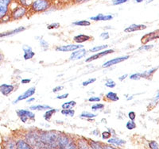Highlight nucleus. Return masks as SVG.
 <instances>
[{"label": "nucleus", "mask_w": 159, "mask_h": 149, "mask_svg": "<svg viewBox=\"0 0 159 149\" xmlns=\"http://www.w3.org/2000/svg\"><path fill=\"white\" fill-rule=\"evenodd\" d=\"M50 6L49 0H35L31 3L30 10L34 13L45 12L50 8Z\"/></svg>", "instance_id": "1"}, {"label": "nucleus", "mask_w": 159, "mask_h": 149, "mask_svg": "<svg viewBox=\"0 0 159 149\" xmlns=\"http://www.w3.org/2000/svg\"><path fill=\"white\" fill-rule=\"evenodd\" d=\"M57 137L58 135L53 131L43 133L41 136H40V139H41V141L42 142V144H49V145L57 144Z\"/></svg>", "instance_id": "2"}, {"label": "nucleus", "mask_w": 159, "mask_h": 149, "mask_svg": "<svg viewBox=\"0 0 159 149\" xmlns=\"http://www.w3.org/2000/svg\"><path fill=\"white\" fill-rule=\"evenodd\" d=\"M27 7L25 6H19L13 10L11 12V18L14 20H18L23 18L27 13Z\"/></svg>", "instance_id": "3"}, {"label": "nucleus", "mask_w": 159, "mask_h": 149, "mask_svg": "<svg viewBox=\"0 0 159 149\" xmlns=\"http://www.w3.org/2000/svg\"><path fill=\"white\" fill-rule=\"evenodd\" d=\"M11 0H0V21H2L9 13Z\"/></svg>", "instance_id": "4"}, {"label": "nucleus", "mask_w": 159, "mask_h": 149, "mask_svg": "<svg viewBox=\"0 0 159 149\" xmlns=\"http://www.w3.org/2000/svg\"><path fill=\"white\" fill-rule=\"evenodd\" d=\"M159 38V29L157 30H154L153 32H150L149 33L145 34L143 37L141 38V43L143 45H146L148 42L154 41V40L158 39Z\"/></svg>", "instance_id": "5"}, {"label": "nucleus", "mask_w": 159, "mask_h": 149, "mask_svg": "<svg viewBox=\"0 0 159 149\" xmlns=\"http://www.w3.org/2000/svg\"><path fill=\"white\" fill-rule=\"evenodd\" d=\"M35 91H36V88H35V86H32V87L29 88V89H28L27 90H25L22 94L18 96V99L13 102V104H16V103H18L20 101L25 100V99H29L30 97H32V96L35 94Z\"/></svg>", "instance_id": "6"}, {"label": "nucleus", "mask_w": 159, "mask_h": 149, "mask_svg": "<svg viewBox=\"0 0 159 149\" xmlns=\"http://www.w3.org/2000/svg\"><path fill=\"white\" fill-rule=\"evenodd\" d=\"M84 48V45L82 44H77V45H62V46L57 47L56 51L59 52H73L76 49Z\"/></svg>", "instance_id": "7"}, {"label": "nucleus", "mask_w": 159, "mask_h": 149, "mask_svg": "<svg viewBox=\"0 0 159 149\" xmlns=\"http://www.w3.org/2000/svg\"><path fill=\"white\" fill-rule=\"evenodd\" d=\"M115 51L113 50V49H104V50H103L102 52H97V53H96V54H94V55H92V56H89V58H87V59H86V60H85V61L87 62V63H89V62H92V61H93V60H95V59H99V58L103 57V56H107V55H109V54L113 53Z\"/></svg>", "instance_id": "8"}, {"label": "nucleus", "mask_w": 159, "mask_h": 149, "mask_svg": "<svg viewBox=\"0 0 159 149\" xmlns=\"http://www.w3.org/2000/svg\"><path fill=\"white\" fill-rule=\"evenodd\" d=\"M130 58V56H119V57L115 58V59H112L111 60H108V61H106L102 67H103V68H109V67L112 66V65L122 63V62L125 61V60H127Z\"/></svg>", "instance_id": "9"}, {"label": "nucleus", "mask_w": 159, "mask_h": 149, "mask_svg": "<svg viewBox=\"0 0 159 149\" xmlns=\"http://www.w3.org/2000/svg\"><path fill=\"white\" fill-rule=\"evenodd\" d=\"M87 50L85 49H76V50L73 51L72 53L71 54L70 57H69V59L70 60H76V59H80L83 57H84L87 54Z\"/></svg>", "instance_id": "10"}, {"label": "nucleus", "mask_w": 159, "mask_h": 149, "mask_svg": "<svg viewBox=\"0 0 159 149\" xmlns=\"http://www.w3.org/2000/svg\"><path fill=\"white\" fill-rule=\"evenodd\" d=\"M70 141L71 140H69V137H67V136H65V135H63V136H58L57 144L58 147H60V148H68V146H69Z\"/></svg>", "instance_id": "11"}, {"label": "nucleus", "mask_w": 159, "mask_h": 149, "mask_svg": "<svg viewBox=\"0 0 159 149\" xmlns=\"http://www.w3.org/2000/svg\"><path fill=\"white\" fill-rule=\"evenodd\" d=\"M14 90H15V86L13 85L7 84V83L0 85V93L4 96H8L11 94Z\"/></svg>", "instance_id": "12"}, {"label": "nucleus", "mask_w": 159, "mask_h": 149, "mask_svg": "<svg viewBox=\"0 0 159 149\" xmlns=\"http://www.w3.org/2000/svg\"><path fill=\"white\" fill-rule=\"evenodd\" d=\"M22 50L24 52L23 57L25 60H28V59H31L32 58H34V56H35V52L32 50V48L30 46H28V45H24L22 47Z\"/></svg>", "instance_id": "13"}, {"label": "nucleus", "mask_w": 159, "mask_h": 149, "mask_svg": "<svg viewBox=\"0 0 159 149\" xmlns=\"http://www.w3.org/2000/svg\"><path fill=\"white\" fill-rule=\"evenodd\" d=\"M25 30V28L23 26L18 27L17 29H13V30H8L6 31V32L3 33H0V38L1 37H5L8 36H13V35L17 34V33H19L21 32H23V31Z\"/></svg>", "instance_id": "14"}, {"label": "nucleus", "mask_w": 159, "mask_h": 149, "mask_svg": "<svg viewBox=\"0 0 159 149\" xmlns=\"http://www.w3.org/2000/svg\"><path fill=\"white\" fill-rule=\"evenodd\" d=\"M147 29V25L141 24V25H137V24H132L130 26L124 29V32L126 33H131L135 32V31H140L143 30V29Z\"/></svg>", "instance_id": "15"}, {"label": "nucleus", "mask_w": 159, "mask_h": 149, "mask_svg": "<svg viewBox=\"0 0 159 149\" xmlns=\"http://www.w3.org/2000/svg\"><path fill=\"white\" fill-rule=\"evenodd\" d=\"M17 115L18 117H26L28 119H31V120H34L35 119V114L33 112L30 111L29 110H18L16 111Z\"/></svg>", "instance_id": "16"}, {"label": "nucleus", "mask_w": 159, "mask_h": 149, "mask_svg": "<svg viewBox=\"0 0 159 149\" xmlns=\"http://www.w3.org/2000/svg\"><path fill=\"white\" fill-rule=\"evenodd\" d=\"M91 39H92V37L86 34H79L76 35V36H75L74 37H73V41H74L76 44H82L84 43V42H89Z\"/></svg>", "instance_id": "17"}, {"label": "nucleus", "mask_w": 159, "mask_h": 149, "mask_svg": "<svg viewBox=\"0 0 159 149\" xmlns=\"http://www.w3.org/2000/svg\"><path fill=\"white\" fill-rule=\"evenodd\" d=\"M91 20L92 21H95V22H99V21H111V20L113 19V16L111 15H105L103 14H99L98 15L94 17H91Z\"/></svg>", "instance_id": "18"}, {"label": "nucleus", "mask_w": 159, "mask_h": 149, "mask_svg": "<svg viewBox=\"0 0 159 149\" xmlns=\"http://www.w3.org/2000/svg\"><path fill=\"white\" fill-rule=\"evenodd\" d=\"M107 143L109 144H114V145L117 146H122L126 144V141L124 140L119 139L118 137H112V138L107 139Z\"/></svg>", "instance_id": "19"}, {"label": "nucleus", "mask_w": 159, "mask_h": 149, "mask_svg": "<svg viewBox=\"0 0 159 149\" xmlns=\"http://www.w3.org/2000/svg\"><path fill=\"white\" fill-rule=\"evenodd\" d=\"M58 111H59V110H58L57 109H52V108H51V109H49V110H46V112L44 113L43 117L45 118V120L46 121H49L51 120V118H52V115L55 114V113Z\"/></svg>", "instance_id": "20"}, {"label": "nucleus", "mask_w": 159, "mask_h": 149, "mask_svg": "<svg viewBox=\"0 0 159 149\" xmlns=\"http://www.w3.org/2000/svg\"><path fill=\"white\" fill-rule=\"evenodd\" d=\"M16 148L18 149H30L32 147L28 142L23 140H18L16 143Z\"/></svg>", "instance_id": "21"}, {"label": "nucleus", "mask_w": 159, "mask_h": 149, "mask_svg": "<svg viewBox=\"0 0 159 149\" xmlns=\"http://www.w3.org/2000/svg\"><path fill=\"white\" fill-rule=\"evenodd\" d=\"M158 69V67L157 68H151L148 71H146L144 72L143 73H140L141 75V78H145V79H151L152 76L154 75V72Z\"/></svg>", "instance_id": "22"}, {"label": "nucleus", "mask_w": 159, "mask_h": 149, "mask_svg": "<svg viewBox=\"0 0 159 149\" xmlns=\"http://www.w3.org/2000/svg\"><path fill=\"white\" fill-rule=\"evenodd\" d=\"M30 110H38V111H42V110H47L49 109H51L50 106L48 105H36V106H31L29 108Z\"/></svg>", "instance_id": "23"}, {"label": "nucleus", "mask_w": 159, "mask_h": 149, "mask_svg": "<svg viewBox=\"0 0 159 149\" xmlns=\"http://www.w3.org/2000/svg\"><path fill=\"white\" fill-rule=\"evenodd\" d=\"M90 148L94 149H103L105 148V145H103V143L98 141H94V140H90V143L89 144Z\"/></svg>", "instance_id": "24"}, {"label": "nucleus", "mask_w": 159, "mask_h": 149, "mask_svg": "<svg viewBox=\"0 0 159 149\" xmlns=\"http://www.w3.org/2000/svg\"><path fill=\"white\" fill-rule=\"evenodd\" d=\"M106 99H108V100L112 101V102H116V101L119 100V97L117 95V94L115 93V92L110 91L105 95Z\"/></svg>", "instance_id": "25"}, {"label": "nucleus", "mask_w": 159, "mask_h": 149, "mask_svg": "<svg viewBox=\"0 0 159 149\" xmlns=\"http://www.w3.org/2000/svg\"><path fill=\"white\" fill-rule=\"evenodd\" d=\"M36 39L39 40V44L40 45L42 46V49H43V50L46 51L48 49H49V43H48L46 41H45L42 37H36Z\"/></svg>", "instance_id": "26"}, {"label": "nucleus", "mask_w": 159, "mask_h": 149, "mask_svg": "<svg viewBox=\"0 0 159 149\" xmlns=\"http://www.w3.org/2000/svg\"><path fill=\"white\" fill-rule=\"evenodd\" d=\"M76 106V102L72 100V101H69V102H67V103H63L61 106V108L62 109H72V108Z\"/></svg>", "instance_id": "27"}, {"label": "nucleus", "mask_w": 159, "mask_h": 149, "mask_svg": "<svg viewBox=\"0 0 159 149\" xmlns=\"http://www.w3.org/2000/svg\"><path fill=\"white\" fill-rule=\"evenodd\" d=\"M61 114L65 116H69V117H73L75 115V110L72 109H62L61 110Z\"/></svg>", "instance_id": "28"}, {"label": "nucleus", "mask_w": 159, "mask_h": 149, "mask_svg": "<svg viewBox=\"0 0 159 149\" xmlns=\"http://www.w3.org/2000/svg\"><path fill=\"white\" fill-rule=\"evenodd\" d=\"M108 48V45H99V46H96L92 49H89V52H97L99 51H103L104 49H107Z\"/></svg>", "instance_id": "29"}, {"label": "nucleus", "mask_w": 159, "mask_h": 149, "mask_svg": "<svg viewBox=\"0 0 159 149\" xmlns=\"http://www.w3.org/2000/svg\"><path fill=\"white\" fill-rule=\"evenodd\" d=\"M72 25H77V26H89L91 25V23L90 22H89L87 20H81V21L74 22L72 23Z\"/></svg>", "instance_id": "30"}, {"label": "nucleus", "mask_w": 159, "mask_h": 149, "mask_svg": "<svg viewBox=\"0 0 159 149\" xmlns=\"http://www.w3.org/2000/svg\"><path fill=\"white\" fill-rule=\"evenodd\" d=\"M97 115L95 114V113H89V112H83V113L80 114V117H84V118H94L96 117Z\"/></svg>", "instance_id": "31"}, {"label": "nucleus", "mask_w": 159, "mask_h": 149, "mask_svg": "<svg viewBox=\"0 0 159 149\" xmlns=\"http://www.w3.org/2000/svg\"><path fill=\"white\" fill-rule=\"evenodd\" d=\"M92 110L93 111H97V110H101L104 108V105L102 104V103H96L95 105H92Z\"/></svg>", "instance_id": "32"}, {"label": "nucleus", "mask_w": 159, "mask_h": 149, "mask_svg": "<svg viewBox=\"0 0 159 149\" xmlns=\"http://www.w3.org/2000/svg\"><path fill=\"white\" fill-rule=\"evenodd\" d=\"M126 127L128 130H132V129H134L136 128V124L134 122V121H131L130 120L129 121H127V125H126Z\"/></svg>", "instance_id": "33"}, {"label": "nucleus", "mask_w": 159, "mask_h": 149, "mask_svg": "<svg viewBox=\"0 0 159 149\" xmlns=\"http://www.w3.org/2000/svg\"><path fill=\"white\" fill-rule=\"evenodd\" d=\"M105 86L109 88H114L116 86V83L112 79H107L106 83H105Z\"/></svg>", "instance_id": "34"}, {"label": "nucleus", "mask_w": 159, "mask_h": 149, "mask_svg": "<svg viewBox=\"0 0 159 149\" xmlns=\"http://www.w3.org/2000/svg\"><path fill=\"white\" fill-rule=\"evenodd\" d=\"M102 136V138L103 140H107V139L111 138L112 137L111 136V133L110 131H103L101 134Z\"/></svg>", "instance_id": "35"}, {"label": "nucleus", "mask_w": 159, "mask_h": 149, "mask_svg": "<svg viewBox=\"0 0 159 149\" xmlns=\"http://www.w3.org/2000/svg\"><path fill=\"white\" fill-rule=\"evenodd\" d=\"M61 25L58 22H55V23H50L49 25H47L48 29H58L60 28Z\"/></svg>", "instance_id": "36"}, {"label": "nucleus", "mask_w": 159, "mask_h": 149, "mask_svg": "<svg viewBox=\"0 0 159 149\" xmlns=\"http://www.w3.org/2000/svg\"><path fill=\"white\" fill-rule=\"evenodd\" d=\"M96 81V78H92V79H88V80L83 82V83H82V84H83L84 86H89V85L92 84V83H95Z\"/></svg>", "instance_id": "37"}, {"label": "nucleus", "mask_w": 159, "mask_h": 149, "mask_svg": "<svg viewBox=\"0 0 159 149\" xmlns=\"http://www.w3.org/2000/svg\"><path fill=\"white\" fill-rule=\"evenodd\" d=\"M149 147L151 149H157L159 147V146L157 142L154 141V140H151V141L149 142Z\"/></svg>", "instance_id": "38"}, {"label": "nucleus", "mask_w": 159, "mask_h": 149, "mask_svg": "<svg viewBox=\"0 0 159 149\" xmlns=\"http://www.w3.org/2000/svg\"><path fill=\"white\" fill-rule=\"evenodd\" d=\"M128 1H130V0H113V1H112V5H121V4L125 3V2H128Z\"/></svg>", "instance_id": "39"}, {"label": "nucleus", "mask_w": 159, "mask_h": 149, "mask_svg": "<svg viewBox=\"0 0 159 149\" xmlns=\"http://www.w3.org/2000/svg\"><path fill=\"white\" fill-rule=\"evenodd\" d=\"M130 79L132 80H139V79H141V75H140V73L132 74L131 76H130Z\"/></svg>", "instance_id": "40"}, {"label": "nucleus", "mask_w": 159, "mask_h": 149, "mask_svg": "<svg viewBox=\"0 0 159 149\" xmlns=\"http://www.w3.org/2000/svg\"><path fill=\"white\" fill-rule=\"evenodd\" d=\"M153 47H154V45H143V46H142V47H140V48H139V51H141V50H149V49H152Z\"/></svg>", "instance_id": "41"}, {"label": "nucleus", "mask_w": 159, "mask_h": 149, "mask_svg": "<svg viewBox=\"0 0 159 149\" xmlns=\"http://www.w3.org/2000/svg\"><path fill=\"white\" fill-rule=\"evenodd\" d=\"M100 37L103 40H107L110 38V35H109L108 32H103L100 34Z\"/></svg>", "instance_id": "42"}, {"label": "nucleus", "mask_w": 159, "mask_h": 149, "mask_svg": "<svg viewBox=\"0 0 159 149\" xmlns=\"http://www.w3.org/2000/svg\"><path fill=\"white\" fill-rule=\"evenodd\" d=\"M128 117H129V118H130V120H131V121H134V120H135V118H136V113H135V112H134V111L129 112Z\"/></svg>", "instance_id": "43"}, {"label": "nucleus", "mask_w": 159, "mask_h": 149, "mask_svg": "<svg viewBox=\"0 0 159 149\" xmlns=\"http://www.w3.org/2000/svg\"><path fill=\"white\" fill-rule=\"evenodd\" d=\"M100 100L101 99H100L99 97H91L89 99V102H90V103H99Z\"/></svg>", "instance_id": "44"}, {"label": "nucleus", "mask_w": 159, "mask_h": 149, "mask_svg": "<svg viewBox=\"0 0 159 149\" xmlns=\"http://www.w3.org/2000/svg\"><path fill=\"white\" fill-rule=\"evenodd\" d=\"M63 89H64L63 86H57L52 89V92H53V93H57V92L61 91V90H62Z\"/></svg>", "instance_id": "45"}, {"label": "nucleus", "mask_w": 159, "mask_h": 149, "mask_svg": "<svg viewBox=\"0 0 159 149\" xmlns=\"http://www.w3.org/2000/svg\"><path fill=\"white\" fill-rule=\"evenodd\" d=\"M90 0H73V2L76 4H82L85 3V2H89Z\"/></svg>", "instance_id": "46"}, {"label": "nucleus", "mask_w": 159, "mask_h": 149, "mask_svg": "<svg viewBox=\"0 0 159 149\" xmlns=\"http://www.w3.org/2000/svg\"><path fill=\"white\" fill-rule=\"evenodd\" d=\"M69 93H66L65 94H62V95H59L57 97V99H67L68 97H69Z\"/></svg>", "instance_id": "47"}, {"label": "nucleus", "mask_w": 159, "mask_h": 149, "mask_svg": "<svg viewBox=\"0 0 159 149\" xmlns=\"http://www.w3.org/2000/svg\"><path fill=\"white\" fill-rule=\"evenodd\" d=\"M31 82V79H23L21 80V83H22V84H28V83H30Z\"/></svg>", "instance_id": "48"}, {"label": "nucleus", "mask_w": 159, "mask_h": 149, "mask_svg": "<svg viewBox=\"0 0 159 149\" xmlns=\"http://www.w3.org/2000/svg\"><path fill=\"white\" fill-rule=\"evenodd\" d=\"M127 76H128V75H127V74H125V75H123L122 76H120V77L119 78V79L120 81H123V80H124V79L127 77Z\"/></svg>", "instance_id": "49"}, {"label": "nucleus", "mask_w": 159, "mask_h": 149, "mask_svg": "<svg viewBox=\"0 0 159 149\" xmlns=\"http://www.w3.org/2000/svg\"><path fill=\"white\" fill-rule=\"evenodd\" d=\"M34 101H35V98L30 97L29 99H27V100H26V103H33V102H34Z\"/></svg>", "instance_id": "50"}, {"label": "nucleus", "mask_w": 159, "mask_h": 149, "mask_svg": "<svg viewBox=\"0 0 159 149\" xmlns=\"http://www.w3.org/2000/svg\"><path fill=\"white\" fill-rule=\"evenodd\" d=\"M92 134L96 135V136H99V131H98V130H94V131L92 132Z\"/></svg>", "instance_id": "51"}, {"label": "nucleus", "mask_w": 159, "mask_h": 149, "mask_svg": "<svg viewBox=\"0 0 159 149\" xmlns=\"http://www.w3.org/2000/svg\"><path fill=\"white\" fill-rule=\"evenodd\" d=\"M158 99H159V92H157V96H156V97L154 99V102H157V101L158 100Z\"/></svg>", "instance_id": "52"}, {"label": "nucleus", "mask_w": 159, "mask_h": 149, "mask_svg": "<svg viewBox=\"0 0 159 149\" xmlns=\"http://www.w3.org/2000/svg\"><path fill=\"white\" fill-rule=\"evenodd\" d=\"M2 59H3V56H2V54H0V61L2 60Z\"/></svg>", "instance_id": "53"}, {"label": "nucleus", "mask_w": 159, "mask_h": 149, "mask_svg": "<svg viewBox=\"0 0 159 149\" xmlns=\"http://www.w3.org/2000/svg\"><path fill=\"white\" fill-rule=\"evenodd\" d=\"M135 1H136V2H138V3H139V2H143V1H144V0H135Z\"/></svg>", "instance_id": "54"}, {"label": "nucleus", "mask_w": 159, "mask_h": 149, "mask_svg": "<svg viewBox=\"0 0 159 149\" xmlns=\"http://www.w3.org/2000/svg\"><path fill=\"white\" fill-rule=\"evenodd\" d=\"M132 99H133V96H130V97H129L128 99H127V101H130V100H131Z\"/></svg>", "instance_id": "55"}, {"label": "nucleus", "mask_w": 159, "mask_h": 149, "mask_svg": "<svg viewBox=\"0 0 159 149\" xmlns=\"http://www.w3.org/2000/svg\"><path fill=\"white\" fill-rule=\"evenodd\" d=\"M152 1H154V0H148V2H147V3H150V2H151Z\"/></svg>", "instance_id": "56"}, {"label": "nucleus", "mask_w": 159, "mask_h": 149, "mask_svg": "<svg viewBox=\"0 0 159 149\" xmlns=\"http://www.w3.org/2000/svg\"><path fill=\"white\" fill-rule=\"evenodd\" d=\"M0 120H1V118H0Z\"/></svg>", "instance_id": "57"}]
</instances>
